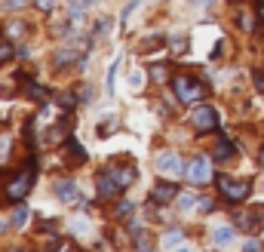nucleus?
<instances>
[{"label": "nucleus", "mask_w": 264, "mask_h": 252, "mask_svg": "<svg viewBox=\"0 0 264 252\" xmlns=\"http://www.w3.org/2000/svg\"><path fill=\"white\" fill-rule=\"evenodd\" d=\"M34 6H37L40 12H49V9L55 6V0H34Z\"/></svg>", "instance_id": "obj_27"}, {"label": "nucleus", "mask_w": 264, "mask_h": 252, "mask_svg": "<svg viewBox=\"0 0 264 252\" xmlns=\"http://www.w3.org/2000/svg\"><path fill=\"white\" fill-rule=\"evenodd\" d=\"M117 132V117H105V123L98 126V135H111Z\"/></svg>", "instance_id": "obj_21"}, {"label": "nucleus", "mask_w": 264, "mask_h": 252, "mask_svg": "<svg viewBox=\"0 0 264 252\" xmlns=\"http://www.w3.org/2000/svg\"><path fill=\"white\" fill-rule=\"evenodd\" d=\"M231 240H234V228H228V225L225 228H215V243L218 246H228Z\"/></svg>", "instance_id": "obj_16"}, {"label": "nucleus", "mask_w": 264, "mask_h": 252, "mask_svg": "<svg viewBox=\"0 0 264 252\" xmlns=\"http://www.w3.org/2000/svg\"><path fill=\"white\" fill-rule=\"evenodd\" d=\"M95 3H98V0H71V9H77V12H80V9H92Z\"/></svg>", "instance_id": "obj_23"}, {"label": "nucleus", "mask_w": 264, "mask_h": 252, "mask_svg": "<svg viewBox=\"0 0 264 252\" xmlns=\"http://www.w3.org/2000/svg\"><path fill=\"white\" fill-rule=\"evenodd\" d=\"M25 222H28V209H25V206H15V212H12V228H25Z\"/></svg>", "instance_id": "obj_19"}, {"label": "nucleus", "mask_w": 264, "mask_h": 252, "mask_svg": "<svg viewBox=\"0 0 264 252\" xmlns=\"http://www.w3.org/2000/svg\"><path fill=\"white\" fill-rule=\"evenodd\" d=\"M243 252H264V246L258 243V240H249V243L243 246Z\"/></svg>", "instance_id": "obj_32"}, {"label": "nucleus", "mask_w": 264, "mask_h": 252, "mask_svg": "<svg viewBox=\"0 0 264 252\" xmlns=\"http://www.w3.org/2000/svg\"><path fill=\"white\" fill-rule=\"evenodd\" d=\"M191 123H194V129H200V132H212V129H218V114H215V108L200 105V108L191 114Z\"/></svg>", "instance_id": "obj_4"}, {"label": "nucleus", "mask_w": 264, "mask_h": 252, "mask_svg": "<svg viewBox=\"0 0 264 252\" xmlns=\"http://www.w3.org/2000/svg\"><path fill=\"white\" fill-rule=\"evenodd\" d=\"M181 240H185V234H181V231H169V234L163 237V246H166V249H175Z\"/></svg>", "instance_id": "obj_17"}, {"label": "nucleus", "mask_w": 264, "mask_h": 252, "mask_svg": "<svg viewBox=\"0 0 264 252\" xmlns=\"http://www.w3.org/2000/svg\"><path fill=\"white\" fill-rule=\"evenodd\" d=\"M108 176L120 185V188H129L135 182V166H108Z\"/></svg>", "instance_id": "obj_9"}, {"label": "nucleus", "mask_w": 264, "mask_h": 252, "mask_svg": "<svg viewBox=\"0 0 264 252\" xmlns=\"http://www.w3.org/2000/svg\"><path fill=\"white\" fill-rule=\"evenodd\" d=\"M117 68H120V59L111 65V71H108V80H105V86H108V95H114V77H117Z\"/></svg>", "instance_id": "obj_22"}, {"label": "nucleus", "mask_w": 264, "mask_h": 252, "mask_svg": "<svg viewBox=\"0 0 264 252\" xmlns=\"http://www.w3.org/2000/svg\"><path fill=\"white\" fill-rule=\"evenodd\" d=\"M172 49H188V37H172Z\"/></svg>", "instance_id": "obj_28"}, {"label": "nucleus", "mask_w": 264, "mask_h": 252, "mask_svg": "<svg viewBox=\"0 0 264 252\" xmlns=\"http://www.w3.org/2000/svg\"><path fill=\"white\" fill-rule=\"evenodd\" d=\"M55 194H58V200H62L65 206H77V203H83V194H80L77 182H71V179H58V182H55Z\"/></svg>", "instance_id": "obj_5"}, {"label": "nucleus", "mask_w": 264, "mask_h": 252, "mask_svg": "<svg viewBox=\"0 0 264 252\" xmlns=\"http://www.w3.org/2000/svg\"><path fill=\"white\" fill-rule=\"evenodd\" d=\"M126 216H132V203H129V200H123V203L117 206V219H126Z\"/></svg>", "instance_id": "obj_24"}, {"label": "nucleus", "mask_w": 264, "mask_h": 252, "mask_svg": "<svg viewBox=\"0 0 264 252\" xmlns=\"http://www.w3.org/2000/svg\"><path fill=\"white\" fill-rule=\"evenodd\" d=\"M34 179H37V160H34V163L28 160V163L22 166V172H18V176H12V179H9V185H6V194H9V200L22 203V200H25V194L31 191Z\"/></svg>", "instance_id": "obj_1"}, {"label": "nucleus", "mask_w": 264, "mask_h": 252, "mask_svg": "<svg viewBox=\"0 0 264 252\" xmlns=\"http://www.w3.org/2000/svg\"><path fill=\"white\" fill-rule=\"evenodd\" d=\"M172 89L178 92L181 102H200V99H206V86L200 80H194V77H172Z\"/></svg>", "instance_id": "obj_2"}, {"label": "nucleus", "mask_w": 264, "mask_h": 252, "mask_svg": "<svg viewBox=\"0 0 264 252\" xmlns=\"http://www.w3.org/2000/svg\"><path fill=\"white\" fill-rule=\"evenodd\" d=\"M200 200H194V194H181V209H194Z\"/></svg>", "instance_id": "obj_25"}, {"label": "nucleus", "mask_w": 264, "mask_h": 252, "mask_svg": "<svg viewBox=\"0 0 264 252\" xmlns=\"http://www.w3.org/2000/svg\"><path fill=\"white\" fill-rule=\"evenodd\" d=\"M129 86H132V89L141 86V74H138V71H129Z\"/></svg>", "instance_id": "obj_29"}, {"label": "nucleus", "mask_w": 264, "mask_h": 252, "mask_svg": "<svg viewBox=\"0 0 264 252\" xmlns=\"http://www.w3.org/2000/svg\"><path fill=\"white\" fill-rule=\"evenodd\" d=\"M114 31V25H111V18H98V25H95V37H108Z\"/></svg>", "instance_id": "obj_20"}, {"label": "nucleus", "mask_w": 264, "mask_h": 252, "mask_svg": "<svg viewBox=\"0 0 264 252\" xmlns=\"http://www.w3.org/2000/svg\"><path fill=\"white\" fill-rule=\"evenodd\" d=\"M3 231H6V222H3V219H0V234H3Z\"/></svg>", "instance_id": "obj_39"}, {"label": "nucleus", "mask_w": 264, "mask_h": 252, "mask_svg": "<svg viewBox=\"0 0 264 252\" xmlns=\"http://www.w3.org/2000/svg\"><path fill=\"white\" fill-rule=\"evenodd\" d=\"M95 191H98V197H105V200H108V197H117L123 188H120V185H117L108 172H101V176L95 179Z\"/></svg>", "instance_id": "obj_10"}, {"label": "nucleus", "mask_w": 264, "mask_h": 252, "mask_svg": "<svg viewBox=\"0 0 264 252\" xmlns=\"http://www.w3.org/2000/svg\"><path fill=\"white\" fill-rule=\"evenodd\" d=\"M157 172H160V176H181V172H188V169H185V163H181L175 154H163V157H157Z\"/></svg>", "instance_id": "obj_7"}, {"label": "nucleus", "mask_w": 264, "mask_h": 252, "mask_svg": "<svg viewBox=\"0 0 264 252\" xmlns=\"http://www.w3.org/2000/svg\"><path fill=\"white\" fill-rule=\"evenodd\" d=\"M255 212H258V216H264V206H255ZM264 222V219H261Z\"/></svg>", "instance_id": "obj_38"}, {"label": "nucleus", "mask_w": 264, "mask_h": 252, "mask_svg": "<svg viewBox=\"0 0 264 252\" xmlns=\"http://www.w3.org/2000/svg\"><path fill=\"white\" fill-rule=\"evenodd\" d=\"M151 74H154V80H166V68L160 65V68H151Z\"/></svg>", "instance_id": "obj_33"}, {"label": "nucleus", "mask_w": 264, "mask_h": 252, "mask_svg": "<svg viewBox=\"0 0 264 252\" xmlns=\"http://www.w3.org/2000/svg\"><path fill=\"white\" fill-rule=\"evenodd\" d=\"M194 185H203V182H209L212 179V169H209V160L206 157H197V160H191V166H188V172H185Z\"/></svg>", "instance_id": "obj_6"}, {"label": "nucleus", "mask_w": 264, "mask_h": 252, "mask_svg": "<svg viewBox=\"0 0 264 252\" xmlns=\"http://www.w3.org/2000/svg\"><path fill=\"white\" fill-rule=\"evenodd\" d=\"M58 102H62V108H65V111H71V108L77 105V99H74V95H62Z\"/></svg>", "instance_id": "obj_31"}, {"label": "nucleus", "mask_w": 264, "mask_h": 252, "mask_svg": "<svg viewBox=\"0 0 264 252\" xmlns=\"http://www.w3.org/2000/svg\"><path fill=\"white\" fill-rule=\"evenodd\" d=\"M25 3H28V0H3L0 6H3V9H22Z\"/></svg>", "instance_id": "obj_26"}, {"label": "nucleus", "mask_w": 264, "mask_h": 252, "mask_svg": "<svg viewBox=\"0 0 264 252\" xmlns=\"http://www.w3.org/2000/svg\"><path fill=\"white\" fill-rule=\"evenodd\" d=\"M255 12H258V18H261V22H264V0H261V3H258V6H255Z\"/></svg>", "instance_id": "obj_36"}, {"label": "nucleus", "mask_w": 264, "mask_h": 252, "mask_svg": "<svg viewBox=\"0 0 264 252\" xmlns=\"http://www.w3.org/2000/svg\"><path fill=\"white\" fill-rule=\"evenodd\" d=\"M234 154H237V151H234V145H231V142H218V145H215V151H212V157H215V160H231Z\"/></svg>", "instance_id": "obj_14"}, {"label": "nucleus", "mask_w": 264, "mask_h": 252, "mask_svg": "<svg viewBox=\"0 0 264 252\" xmlns=\"http://www.w3.org/2000/svg\"><path fill=\"white\" fill-rule=\"evenodd\" d=\"M175 252H191V249H175Z\"/></svg>", "instance_id": "obj_41"}, {"label": "nucleus", "mask_w": 264, "mask_h": 252, "mask_svg": "<svg viewBox=\"0 0 264 252\" xmlns=\"http://www.w3.org/2000/svg\"><path fill=\"white\" fill-rule=\"evenodd\" d=\"M237 228H246V231H261V222L255 216H237Z\"/></svg>", "instance_id": "obj_15"}, {"label": "nucleus", "mask_w": 264, "mask_h": 252, "mask_svg": "<svg viewBox=\"0 0 264 252\" xmlns=\"http://www.w3.org/2000/svg\"><path fill=\"white\" fill-rule=\"evenodd\" d=\"M197 206H200V209H203V212H209V209H215V203H212V200H206V197H203V200H200V203H197Z\"/></svg>", "instance_id": "obj_34"}, {"label": "nucleus", "mask_w": 264, "mask_h": 252, "mask_svg": "<svg viewBox=\"0 0 264 252\" xmlns=\"http://www.w3.org/2000/svg\"><path fill=\"white\" fill-rule=\"evenodd\" d=\"M25 95H28L31 102H46V95H49V92H46L40 83H25Z\"/></svg>", "instance_id": "obj_13"}, {"label": "nucleus", "mask_w": 264, "mask_h": 252, "mask_svg": "<svg viewBox=\"0 0 264 252\" xmlns=\"http://www.w3.org/2000/svg\"><path fill=\"white\" fill-rule=\"evenodd\" d=\"M194 3H197V6H212L215 0H194Z\"/></svg>", "instance_id": "obj_37"}, {"label": "nucleus", "mask_w": 264, "mask_h": 252, "mask_svg": "<svg viewBox=\"0 0 264 252\" xmlns=\"http://www.w3.org/2000/svg\"><path fill=\"white\" fill-rule=\"evenodd\" d=\"M6 148H9V139H0V157L6 154Z\"/></svg>", "instance_id": "obj_35"}, {"label": "nucleus", "mask_w": 264, "mask_h": 252, "mask_svg": "<svg viewBox=\"0 0 264 252\" xmlns=\"http://www.w3.org/2000/svg\"><path fill=\"white\" fill-rule=\"evenodd\" d=\"M92 99H95V95H92V86H83V92H80V102H83V105H89Z\"/></svg>", "instance_id": "obj_30"}, {"label": "nucleus", "mask_w": 264, "mask_h": 252, "mask_svg": "<svg viewBox=\"0 0 264 252\" xmlns=\"http://www.w3.org/2000/svg\"><path fill=\"white\" fill-rule=\"evenodd\" d=\"M65 151H68V157H71L74 163H86V148H83L77 139L68 135V139H65Z\"/></svg>", "instance_id": "obj_11"}, {"label": "nucleus", "mask_w": 264, "mask_h": 252, "mask_svg": "<svg viewBox=\"0 0 264 252\" xmlns=\"http://www.w3.org/2000/svg\"><path fill=\"white\" fill-rule=\"evenodd\" d=\"M258 160H261V163H264V148H261V154H258Z\"/></svg>", "instance_id": "obj_40"}, {"label": "nucleus", "mask_w": 264, "mask_h": 252, "mask_svg": "<svg viewBox=\"0 0 264 252\" xmlns=\"http://www.w3.org/2000/svg\"><path fill=\"white\" fill-rule=\"evenodd\" d=\"M15 52H18V49L12 46V40H0V62H9Z\"/></svg>", "instance_id": "obj_18"}, {"label": "nucleus", "mask_w": 264, "mask_h": 252, "mask_svg": "<svg viewBox=\"0 0 264 252\" xmlns=\"http://www.w3.org/2000/svg\"><path fill=\"white\" fill-rule=\"evenodd\" d=\"M80 62V55H77V49H58L55 52V68H68V65H77Z\"/></svg>", "instance_id": "obj_12"}, {"label": "nucleus", "mask_w": 264, "mask_h": 252, "mask_svg": "<svg viewBox=\"0 0 264 252\" xmlns=\"http://www.w3.org/2000/svg\"><path fill=\"white\" fill-rule=\"evenodd\" d=\"M218 188H221V194L231 200V203H243L249 194H252V185L246 182V179H228V176H218Z\"/></svg>", "instance_id": "obj_3"}, {"label": "nucleus", "mask_w": 264, "mask_h": 252, "mask_svg": "<svg viewBox=\"0 0 264 252\" xmlns=\"http://www.w3.org/2000/svg\"><path fill=\"white\" fill-rule=\"evenodd\" d=\"M175 194H178V188H175L172 182H157L154 191H151V200H154V203H172Z\"/></svg>", "instance_id": "obj_8"}]
</instances>
